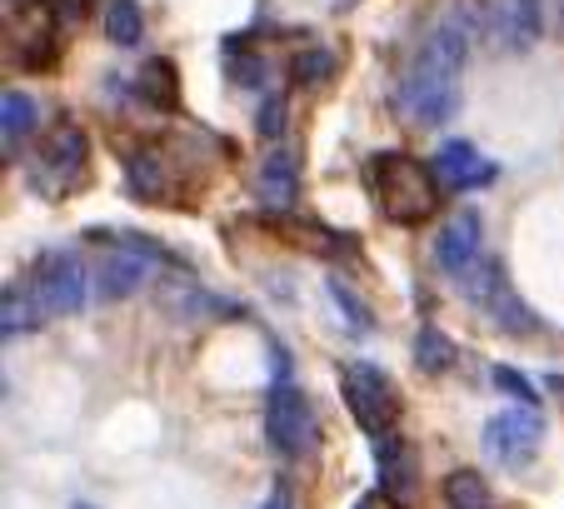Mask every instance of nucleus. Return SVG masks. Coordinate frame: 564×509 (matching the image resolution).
I'll return each mask as SVG.
<instances>
[{"label": "nucleus", "instance_id": "obj_16", "mask_svg": "<svg viewBox=\"0 0 564 509\" xmlns=\"http://www.w3.org/2000/svg\"><path fill=\"white\" fill-rule=\"evenodd\" d=\"M106 35L116 45H140L145 35V11L135 0H106Z\"/></svg>", "mask_w": 564, "mask_h": 509}, {"label": "nucleus", "instance_id": "obj_6", "mask_svg": "<svg viewBox=\"0 0 564 509\" xmlns=\"http://www.w3.org/2000/svg\"><path fill=\"white\" fill-rule=\"evenodd\" d=\"M340 394H345V404H350V414L360 420L365 435H390L394 420H400V390H394V380L380 365H365V360L345 365Z\"/></svg>", "mask_w": 564, "mask_h": 509}, {"label": "nucleus", "instance_id": "obj_13", "mask_svg": "<svg viewBox=\"0 0 564 509\" xmlns=\"http://www.w3.org/2000/svg\"><path fill=\"white\" fill-rule=\"evenodd\" d=\"M150 275V260L145 254H130V250H110L96 260V275H90V290H96V300H126L135 295L140 285H145Z\"/></svg>", "mask_w": 564, "mask_h": 509}, {"label": "nucleus", "instance_id": "obj_8", "mask_svg": "<svg viewBox=\"0 0 564 509\" xmlns=\"http://www.w3.org/2000/svg\"><path fill=\"white\" fill-rule=\"evenodd\" d=\"M544 445V414L540 404H514V410H500L490 424H485V455L505 469H530L534 455Z\"/></svg>", "mask_w": 564, "mask_h": 509}, {"label": "nucleus", "instance_id": "obj_3", "mask_svg": "<svg viewBox=\"0 0 564 509\" xmlns=\"http://www.w3.org/2000/svg\"><path fill=\"white\" fill-rule=\"evenodd\" d=\"M265 440L285 465H300L315 450V404L290 375H275L265 400Z\"/></svg>", "mask_w": 564, "mask_h": 509}, {"label": "nucleus", "instance_id": "obj_12", "mask_svg": "<svg viewBox=\"0 0 564 509\" xmlns=\"http://www.w3.org/2000/svg\"><path fill=\"white\" fill-rule=\"evenodd\" d=\"M479 245H485V225H479V215L475 210L455 215V220H445L440 235H435V266L459 280L479 260Z\"/></svg>", "mask_w": 564, "mask_h": 509}, {"label": "nucleus", "instance_id": "obj_22", "mask_svg": "<svg viewBox=\"0 0 564 509\" xmlns=\"http://www.w3.org/2000/svg\"><path fill=\"white\" fill-rule=\"evenodd\" d=\"M325 290H330V295H335V305H340L345 310V320H350V325H360V329H370V310H365L360 305V300H355L350 295V290H345V280H325Z\"/></svg>", "mask_w": 564, "mask_h": 509}, {"label": "nucleus", "instance_id": "obj_18", "mask_svg": "<svg viewBox=\"0 0 564 509\" xmlns=\"http://www.w3.org/2000/svg\"><path fill=\"white\" fill-rule=\"evenodd\" d=\"M126 175H130V195H135V201H160V195H165V170H160V160L150 155V150L126 160Z\"/></svg>", "mask_w": 564, "mask_h": 509}, {"label": "nucleus", "instance_id": "obj_19", "mask_svg": "<svg viewBox=\"0 0 564 509\" xmlns=\"http://www.w3.org/2000/svg\"><path fill=\"white\" fill-rule=\"evenodd\" d=\"M0 130H6V150L21 145V140L35 130V100L21 96V90H11L6 106H0Z\"/></svg>", "mask_w": 564, "mask_h": 509}, {"label": "nucleus", "instance_id": "obj_27", "mask_svg": "<svg viewBox=\"0 0 564 509\" xmlns=\"http://www.w3.org/2000/svg\"><path fill=\"white\" fill-rule=\"evenodd\" d=\"M75 509H96V505H75Z\"/></svg>", "mask_w": 564, "mask_h": 509}, {"label": "nucleus", "instance_id": "obj_20", "mask_svg": "<svg viewBox=\"0 0 564 509\" xmlns=\"http://www.w3.org/2000/svg\"><path fill=\"white\" fill-rule=\"evenodd\" d=\"M415 365H420L425 375L449 370V365H455V345H449L440 329H420V339H415Z\"/></svg>", "mask_w": 564, "mask_h": 509}, {"label": "nucleus", "instance_id": "obj_11", "mask_svg": "<svg viewBox=\"0 0 564 509\" xmlns=\"http://www.w3.org/2000/svg\"><path fill=\"white\" fill-rule=\"evenodd\" d=\"M435 170L449 191H485V185L500 181V165L490 155H479L475 140H445L435 150Z\"/></svg>", "mask_w": 564, "mask_h": 509}, {"label": "nucleus", "instance_id": "obj_28", "mask_svg": "<svg viewBox=\"0 0 564 509\" xmlns=\"http://www.w3.org/2000/svg\"><path fill=\"white\" fill-rule=\"evenodd\" d=\"M560 15H564V11H560Z\"/></svg>", "mask_w": 564, "mask_h": 509}, {"label": "nucleus", "instance_id": "obj_26", "mask_svg": "<svg viewBox=\"0 0 564 509\" xmlns=\"http://www.w3.org/2000/svg\"><path fill=\"white\" fill-rule=\"evenodd\" d=\"M11 6H21V0H11ZM31 6H35V0H31ZM45 6H51V0H45Z\"/></svg>", "mask_w": 564, "mask_h": 509}, {"label": "nucleus", "instance_id": "obj_9", "mask_svg": "<svg viewBox=\"0 0 564 509\" xmlns=\"http://www.w3.org/2000/svg\"><path fill=\"white\" fill-rule=\"evenodd\" d=\"M479 21L495 51H530L544 35V0H485Z\"/></svg>", "mask_w": 564, "mask_h": 509}, {"label": "nucleus", "instance_id": "obj_24", "mask_svg": "<svg viewBox=\"0 0 564 509\" xmlns=\"http://www.w3.org/2000/svg\"><path fill=\"white\" fill-rule=\"evenodd\" d=\"M260 509H295V495H290V485H275L270 489V499Z\"/></svg>", "mask_w": 564, "mask_h": 509}, {"label": "nucleus", "instance_id": "obj_14", "mask_svg": "<svg viewBox=\"0 0 564 509\" xmlns=\"http://www.w3.org/2000/svg\"><path fill=\"white\" fill-rule=\"evenodd\" d=\"M256 195L260 205H270V210H290L300 195V155L290 145H275L265 155V165H260L256 175Z\"/></svg>", "mask_w": 564, "mask_h": 509}, {"label": "nucleus", "instance_id": "obj_15", "mask_svg": "<svg viewBox=\"0 0 564 509\" xmlns=\"http://www.w3.org/2000/svg\"><path fill=\"white\" fill-rule=\"evenodd\" d=\"M440 495H445L449 509H490V485H485L475 469H455V475H445Z\"/></svg>", "mask_w": 564, "mask_h": 509}, {"label": "nucleus", "instance_id": "obj_4", "mask_svg": "<svg viewBox=\"0 0 564 509\" xmlns=\"http://www.w3.org/2000/svg\"><path fill=\"white\" fill-rule=\"evenodd\" d=\"M25 285H31L35 305L45 310V320H61V315H80L86 310V300L96 295L90 290V275H86V260L70 250H51L41 254L31 266V275H25Z\"/></svg>", "mask_w": 564, "mask_h": 509}, {"label": "nucleus", "instance_id": "obj_21", "mask_svg": "<svg viewBox=\"0 0 564 509\" xmlns=\"http://www.w3.org/2000/svg\"><path fill=\"white\" fill-rule=\"evenodd\" d=\"M335 65H340V61H335V51L315 45V51H305V55L295 61V80H300V85H325V80L335 75Z\"/></svg>", "mask_w": 564, "mask_h": 509}, {"label": "nucleus", "instance_id": "obj_1", "mask_svg": "<svg viewBox=\"0 0 564 509\" xmlns=\"http://www.w3.org/2000/svg\"><path fill=\"white\" fill-rule=\"evenodd\" d=\"M465 65H469V25L449 15L410 55L405 75L394 85V116L415 130L445 126L459 110V96H465Z\"/></svg>", "mask_w": 564, "mask_h": 509}, {"label": "nucleus", "instance_id": "obj_7", "mask_svg": "<svg viewBox=\"0 0 564 509\" xmlns=\"http://www.w3.org/2000/svg\"><path fill=\"white\" fill-rule=\"evenodd\" d=\"M459 280H465L469 305H475L479 315H490L500 329H520V335H530V329L540 325V320L530 315V305H524V300L510 290V280H505V266H500V260H485V254H479V260H475V266H469Z\"/></svg>", "mask_w": 564, "mask_h": 509}, {"label": "nucleus", "instance_id": "obj_25", "mask_svg": "<svg viewBox=\"0 0 564 509\" xmlns=\"http://www.w3.org/2000/svg\"><path fill=\"white\" fill-rule=\"evenodd\" d=\"M355 509H390V499H384V495H360V499H355Z\"/></svg>", "mask_w": 564, "mask_h": 509}, {"label": "nucleus", "instance_id": "obj_17", "mask_svg": "<svg viewBox=\"0 0 564 509\" xmlns=\"http://www.w3.org/2000/svg\"><path fill=\"white\" fill-rule=\"evenodd\" d=\"M0 320H6V339H21L25 329H35L45 320V310L35 305V295H25L21 285L6 290V305H0Z\"/></svg>", "mask_w": 564, "mask_h": 509}, {"label": "nucleus", "instance_id": "obj_10", "mask_svg": "<svg viewBox=\"0 0 564 509\" xmlns=\"http://www.w3.org/2000/svg\"><path fill=\"white\" fill-rule=\"evenodd\" d=\"M375 450H380V495L400 509L420 505V459L415 450L400 435H375Z\"/></svg>", "mask_w": 564, "mask_h": 509}, {"label": "nucleus", "instance_id": "obj_2", "mask_svg": "<svg viewBox=\"0 0 564 509\" xmlns=\"http://www.w3.org/2000/svg\"><path fill=\"white\" fill-rule=\"evenodd\" d=\"M435 165L415 155H380L370 160V191H375V205L390 215L394 225H425L435 220V205H440V191H435Z\"/></svg>", "mask_w": 564, "mask_h": 509}, {"label": "nucleus", "instance_id": "obj_23", "mask_svg": "<svg viewBox=\"0 0 564 509\" xmlns=\"http://www.w3.org/2000/svg\"><path fill=\"white\" fill-rule=\"evenodd\" d=\"M495 385H500L505 394H514V400H524V404H540V394L524 385V375L520 370H510V365H495Z\"/></svg>", "mask_w": 564, "mask_h": 509}, {"label": "nucleus", "instance_id": "obj_5", "mask_svg": "<svg viewBox=\"0 0 564 509\" xmlns=\"http://www.w3.org/2000/svg\"><path fill=\"white\" fill-rule=\"evenodd\" d=\"M86 155H90L86 130L70 126V120H61V126L41 140V150H35V160H31V191H41L45 201H61V195L80 191Z\"/></svg>", "mask_w": 564, "mask_h": 509}]
</instances>
